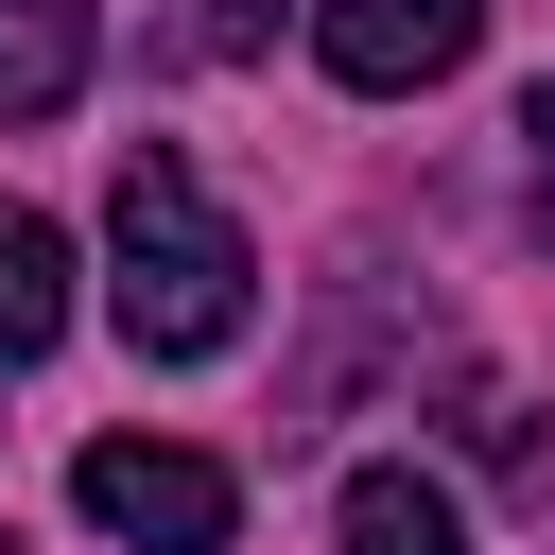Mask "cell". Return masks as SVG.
Segmentation results:
<instances>
[{
    "instance_id": "6da1fadb",
    "label": "cell",
    "mask_w": 555,
    "mask_h": 555,
    "mask_svg": "<svg viewBox=\"0 0 555 555\" xmlns=\"http://www.w3.org/2000/svg\"><path fill=\"white\" fill-rule=\"evenodd\" d=\"M104 295H121V347L139 364H208V347H243V295H260V260H243V225L208 208V173L173 156V139H121V173H104Z\"/></svg>"
},
{
    "instance_id": "7a4b0ae2",
    "label": "cell",
    "mask_w": 555,
    "mask_h": 555,
    "mask_svg": "<svg viewBox=\"0 0 555 555\" xmlns=\"http://www.w3.org/2000/svg\"><path fill=\"white\" fill-rule=\"evenodd\" d=\"M69 503H87L104 538H139V555H225L243 468H225V451H173V434H87V451H69Z\"/></svg>"
},
{
    "instance_id": "3957f363",
    "label": "cell",
    "mask_w": 555,
    "mask_h": 555,
    "mask_svg": "<svg viewBox=\"0 0 555 555\" xmlns=\"http://www.w3.org/2000/svg\"><path fill=\"white\" fill-rule=\"evenodd\" d=\"M468 35H486V0H312V52H330V87H364V104H399V87H451V69H468Z\"/></svg>"
},
{
    "instance_id": "277c9868",
    "label": "cell",
    "mask_w": 555,
    "mask_h": 555,
    "mask_svg": "<svg viewBox=\"0 0 555 555\" xmlns=\"http://www.w3.org/2000/svg\"><path fill=\"white\" fill-rule=\"evenodd\" d=\"M330 538H347V555H468V503H451L434 468H347Z\"/></svg>"
},
{
    "instance_id": "5b68a950",
    "label": "cell",
    "mask_w": 555,
    "mask_h": 555,
    "mask_svg": "<svg viewBox=\"0 0 555 555\" xmlns=\"http://www.w3.org/2000/svg\"><path fill=\"white\" fill-rule=\"evenodd\" d=\"M87 52H104L87 0H0V121H52V104L87 87Z\"/></svg>"
},
{
    "instance_id": "8992f818",
    "label": "cell",
    "mask_w": 555,
    "mask_h": 555,
    "mask_svg": "<svg viewBox=\"0 0 555 555\" xmlns=\"http://www.w3.org/2000/svg\"><path fill=\"white\" fill-rule=\"evenodd\" d=\"M69 330V225L52 208H0V364H35Z\"/></svg>"
},
{
    "instance_id": "52a82bcc",
    "label": "cell",
    "mask_w": 555,
    "mask_h": 555,
    "mask_svg": "<svg viewBox=\"0 0 555 555\" xmlns=\"http://www.w3.org/2000/svg\"><path fill=\"white\" fill-rule=\"evenodd\" d=\"M278 17H295V0H191L173 52H208V69H225V52H278Z\"/></svg>"
},
{
    "instance_id": "ba28073f",
    "label": "cell",
    "mask_w": 555,
    "mask_h": 555,
    "mask_svg": "<svg viewBox=\"0 0 555 555\" xmlns=\"http://www.w3.org/2000/svg\"><path fill=\"white\" fill-rule=\"evenodd\" d=\"M520 173H538V225H555V69L520 87Z\"/></svg>"
},
{
    "instance_id": "9c48e42d",
    "label": "cell",
    "mask_w": 555,
    "mask_h": 555,
    "mask_svg": "<svg viewBox=\"0 0 555 555\" xmlns=\"http://www.w3.org/2000/svg\"><path fill=\"white\" fill-rule=\"evenodd\" d=\"M0 555H17V538H0Z\"/></svg>"
}]
</instances>
